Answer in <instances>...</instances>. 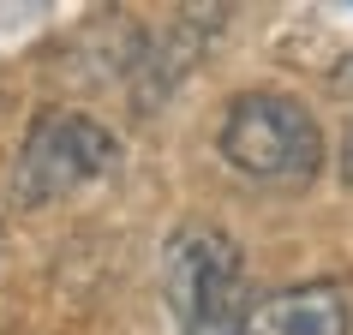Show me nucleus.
Wrapping results in <instances>:
<instances>
[{"instance_id": "obj_1", "label": "nucleus", "mask_w": 353, "mask_h": 335, "mask_svg": "<svg viewBox=\"0 0 353 335\" xmlns=\"http://www.w3.org/2000/svg\"><path fill=\"white\" fill-rule=\"evenodd\" d=\"M162 305L180 335H245L252 305L245 294V252L216 222H180L162 245Z\"/></svg>"}, {"instance_id": "obj_2", "label": "nucleus", "mask_w": 353, "mask_h": 335, "mask_svg": "<svg viewBox=\"0 0 353 335\" xmlns=\"http://www.w3.org/2000/svg\"><path fill=\"white\" fill-rule=\"evenodd\" d=\"M216 150L252 186H312L323 168V126L288 90H240L222 108Z\"/></svg>"}, {"instance_id": "obj_3", "label": "nucleus", "mask_w": 353, "mask_h": 335, "mask_svg": "<svg viewBox=\"0 0 353 335\" xmlns=\"http://www.w3.org/2000/svg\"><path fill=\"white\" fill-rule=\"evenodd\" d=\"M120 162V138H114L96 114L78 108H42L24 126V144L12 156V210H42L66 198V192L102 180Z\"/></svg>"}, {"instance_id": "obj_4", "label": "nucleus", "mask_w": 353, "mask_h": 335, "mask_svg": "<svg viewBox=\"0 0 353 335\" xmlns=\"http://www.w3.org/2000/svg\"><path fill=\"white\" fill-rule=\"evenodd\" d=\"M347 329H353V294L335 276H312L263 294L245 323V335H347Z\"/></svg>"}, {"instance_id": "obj_5", "label": "nucleus", "mask_w": 353, "mask_h": 335, "mask_svg": "<svg viewBox=\"0 0 353 335\" xmlns=\"http://www.w3.org/2000/svg\"><path fill=\"white\" fill-rule=\"evenodd\" d=\"M341 174L353 180V120H347V144H341Z\"/></svg>"}, {"instance_id": "obj_6", "label": "nucleus", "mask_w": 353, "mask_h": 335, "mask_svg": "<svg viewBox=\"0 0 353 335\" xmlns=\"http://www.w3.org/2000/svg\"><path fill=\"white\" fill-rule=\"evenodd\" d=\"M335 90H353V60H341V72H335Z\"/></svg>"}]
</instances>
